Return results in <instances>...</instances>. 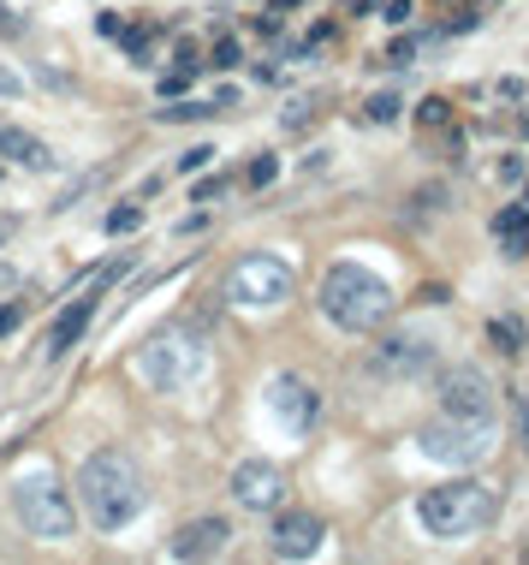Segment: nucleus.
Returning <instances> with one entry per match:
<instances>
[{
  "instance_id": "7",
  "label": "nucleus",
  "mask_w": 529,
  "mask_h": 565,
  "mask_svg": "<svg viewBox=\"0 0 529 565\" xmlns=\"http://www.w3.org/2000/svg\"><path fill=\"white\" fill-rule=\"evenodd\" d=\"M434 394H440V417H459V423H488L494 429L499 399H494V387H488V375H482V369H447Z\"/></svg>"
},
{
  "instance_id": "2",
  "label": "nucleus",
  "mask_w": 529,
  "mask_h": 565,
  "mask_svg": "<svg viewBox=\"0 0 529 565\" xmlns=\"http://www.w3.org/2000/svg\"><path fill=\"white\" fill-rule=\"evenodd\" d=\"M387 310H393V292H387V280H381L375 268L333 263L328 274H321V315H328L333 328H351V333L381 328Z\"/></svg>"
},
{
  "instance_id": "17",
  "label": "nucleus",
  "mask_w": 529,
  "mask_h": 565,
  "mask_svg": "<svg viewBox=\"0 0 529 565\" xmlns=\"http://www.w3.org/2000/svg\"><path fill=\"white\" fill-rule=\"evenodd\" d=\"M399 108H405V101L387 90V96H370V108H363V113H370L375 125H393V120H399Z\"/></svg>"
},
{
  "instance_id": "23",
  "label": "nucleus",
  "mask_w": 529,
  "mask_h": 565,
  "mask_svg": "<svg viewBox=\"0 0 529 565\" xmlns=\"http://www.w3.org/2000/svg\"><path fill=\"white\" fill-rule=\"evenodd\" d=\"M209 155H214L209 143H197V149H185V155H179V167H185V173H197V167H209Z\"/></svg>"
},
{
  "instance_id": "4",
  "label": "nucleus",
  "mask_w": 529,
  "mask_h": 565,
  "mask_svg": "<svg viewBox=\"0 0 529 565\" xmlns=\"http://www.w3.org/2000/svg\"><path fill=\"white\" fill-rule=\"evenodd\" d=\"M494 518V488L488 483H440L417 500V524L434 535V542H464Z\"/></svg>"
},
{
  "instance_id": "12",
  "label": "nucleus",
  "mask_w": 529,
  "mask_h": 565,
  "mask_svg": "<svg viewBox=\"0 0 529 565\" xmlns=\"http://www.w3.org/2000/svg\"><path fill=\"white\" fill-rule=\"evenodd\" d=\"M321 542H328V524L316 512H286L274 524V560H316Z\"/></svg>"
},
{
  "instance_id": "10",
  "label": "nucleus",
  "mask_w": 529,
  "mask_h": 565,
  "mask_svg": "<svg viewBox=\"0 0 529 565\" xmlns=\"http://www.w3.org/2000/svg\"><path fill=\"white\" fill-rule=\"evenodd\" d=\"M434 364V340L429 333H387V340L375 345V357H370V369L375 375H393V381H399V375H422Z\"/></svg>"
},
{
  "instance_id": "31",
  "label": "nucleus",
  "mask_w": 529,
  "mask_h": 565,
  "mask_svg": "<svg viewBox=\"0 0 529 565\" xmlns=\"http://www.w3.org/2000/svg\"><path fill=\"white\" fill-rule=\"evenodd\" d=\"M518 125H524V137H529V113H524V120H518Z\"/></svg>"
},
{
  "instance_id": "15",
  "label": "nucleus",
  "mask_w": 529,
  "mask_h": 565,
  "mask_svg": "<svg viewBox=\"0 0 529 565\" xmlns=\"http://www.w3.org/2000/svg\"><path fill=\"white\" fill-rule=\"evenodd\" d=\"M0 155H7V162H19V167H31V173H48L54 167L48 143L31 137V132H19V125H0Z\"/></svg>"
},
{
  "instance_id": "27",
  "label": "nucleus",
  "mask_w": 529,
  "mask_h": 565,
  "mask_svg": "<svg viewBox=\"0 0 529 565\" xmlns=\"http://www.w3.org/2000/svg\"><path fill=\"white\" fill-rule=\"evenodd\" d=\"M214 66H239V42H220V48H214Z\"/></svg>"
},
{
  "instance_id": "8",
  "label": "nucleus",
  "mask_w": 529,
  "mask_h": 565,
  "mask_svg": "<svg viewBox=\"0 0 529 565\" xmlns=\"http://www.w3.org/2000/svg\"><path fill=\"white\" fill-rule=\"evenodd\" d=\"M422 453L440 465H476L488 453V423H459V417H440L422 429Z\"/></svg>"
},
{
  "instance_id": "29",
  "label": "nucleus",
  "mask_w": 529,
  "mask_h": 565,
  "mask_svg": "<svg viewBox=\"0 0 529 565\" xmlns=\"http://www.w3.org/2000/svg\"><path fill=\"white\" fill-rule=\"evenodd\" d=\"M19 328V310H0V333H12Z\"/></svg>"
},
{
  "instance_id": "20",
  "label": "nucleus",
  "mask_w": 529,
  "mask_h": 565,
  "mask_svg": "<svg viewBox=\"0 0 529 565\" xmlns=\"http://www.w3.org/2000/svg\"><path fill=\"white\" fill-rule=\"evenodd\" d=\"M274 173H280V162H274V155H256V162H250V185H274Z\"/></svg>"
},
{
  "instance_id": "32",
  "label": "nucleus",
  "mask_w": 529,
  "mask_h": 565,
  "mask_svg": "<svg viewBox=\"0 0 529 565\" xmlns=\"http://www.w3.org/2000/svg\"><path fill=\"white\" fill-rule=\"evenodd\" d=\"M524 202H529V191H524Z\"/></svg>"
},
{
  "instance_id": "30",
  "label": "nucleus",
  "mask_w": 529,
  "mask_h": 565,
  "mask_svg": "<svg viewBox=\"0 0 529 565\" xmlns=\"http://www.w3.org/2000/svg\"><path fill=\"white\" fill-rule=\"evenodd\" d=\"M518 429H524V446H529V411H524V423H518Z\"/></svg>"
},
{
  "instance_id": "9",
  "label": "nucleus",
  "mask_w": 529,
  "mask_h": 565,
  "mask_svg": "<svg viewBox=\"0 0 529 565\" xmlns=\"http://www.w3.org/2000/svg\"><path fill=\"white\" fill-rule=\"evenodd\" d=\"M232 500H239L244 512H274V506L286 500V470L268 465V458H244V465L232 470Z\"/></svg>"
},
{
  "instance_id": "11",
  "label": "nucleus",
  "mask_w": 529,
  "mask_h": 565,
  "mask_svg": "<svg viewBox=\"0 0 529 565\" xmlns=\"http://www.w3.org/2000/svg\"><path fill=\"white\" fill-rule=\"evenodd\" d=\"M268 411H274V423H286L291 434H310V423H316V387L304 381V375H274V381H268Z\"/></svg>"
},
{
  "instance_id": "5",
  "label": "nucleus",
  "mask_w": 529,
  "mask_h": 565,
  "mask_svg": "<svg viewBox=\"0 0 529 565\" xmlns=\"http://www.w3.org/2000/svg\"><path fill=\"white\" fill-rule=\"evenodd\" d=\"M137 375L155 387V394H185L190 381L209 375V345L190 340V333H179V328H167L137 352Z\"/></svg>"
},
{
  "instance_id": "16",
  "label": "nucleus",
  "mask_w": 529,
  "mask_h": 565,
  "mask_svg": "<svg viewBox=\"0 0 529 565\" xmlns=\"http://www.w3.org/2000/svg\"><path fill=\"white\" fill-rule=\"evenodd\" d=\"M494 239L506 244V256L529 251V202H506V209L494 214Z\"/></svg>"
},
{
  "instance_id": "3",
  "label": "nucleus",
  "mask_w": 529,
  "mask_h": 565,
  "mask_svg": "<svg viewBox=\"0 0 529 565\" xmlns=\"http://www.w3.org/2000/svg\"><path fill=\"white\" fill-rule=\"evenodd\" d=\"M12 512H19V524L31 530L36 542H71V535H78V495H71L48 465L24 470L19 483H12Z\"/></svg>"
},
{
  "instance_id": "1",
  "label": "nucleus",
  "mask_w": 529,
  "mask_h": 565,
  "mask_svg": "<svg viewBox=\"0 0 529 565\" xmlns=\"http://www.w3.org/2000/svg\"><path fill=\"white\" fill-rule=\"evenodd\" d=\"M78 512L90 518L96 530H125L131 518L143 512V476L137 465H131L125 453H90L84 458V470H78Z\"/></svg>"
},
{
  "instance_id": "13",
  "label": "nucleus",
  "mask_w": 529,
  "mask_h": 565,
  "mask_svg": "<svg viewBox=\"0 0 529 565\" xmlns=\"http://www.w3.org/2000/svg\"><path fill=\"white\" fill-rule=\"evenodd\" d=\"M227 542H232L227 518H197V524H185L173 535V560H214V554H227Z\"/></svg>"
},
{
  "instance_id": "6",
  "label": "nucleus",
  "mask_w": 529,
  "mask_h": 565,
  "mask_svg": "<svg viewBox=\"0 0 529 565\" xmlns=\"http://www.w3.org/2000/svg\"><path fill=\"white\" fill-rule=\"evenodd\" d=\"M227 298L244 303V310H274V303L291 298V268L280 256H244V263L227 274Z\"/></svg>"
},
{
  "instance_id": "19",
  "label": "nucleus",
  "mask_w": 529,
  "mask_h": 565,
  "mask_svg": "<svg viewBox=\"0 0 529 565\" xmlns=\"http://www.w3.org/2000/svg\"><path fill=\"white\" fill-rule=\"evenodd\" d=\"M137 226H143V209H137V202H120V209L108 214V233H137Z\"/></svg>"
},
{
  "instance_id": "14",
  "label": "nucleus",
  "mask_w": 529,
  "mask_h": 565,
  "mask_svg": "<svg viewBox=\"0 0 529 565\" xmlns=\"http://www.w3.org/2000/svg\"><path fill=\"white\" fill-rule=\"evenodd\" d=\"M90 315H96V298H71L60 315H54V328H48V364L54 357H66L71 345L84 340V328H90Z\"/></svg>"
},
{
  "instance_id": "21",
  "label": "nucleus",
  "mask_w": 529,
  "mask_h": 565,
  "mask_svg": "<svg viewBox=\"0 0 529 565\" xmlns=\"http://www.w3.org/2000/svg\"><path fill=\"white\" fill-rule=\"evenodd\" d=\"M202 113H214V108H197V101H173V108H161V120H202Z\"/></svg>"
},
{
  "instance_id": "25",
  "label": "nucleus",
  "mask_w": 529,
  "mask_h": 565,
  "mask_svg": "<svg viewBox=\"0 0 529 565\" xmlns=\"http://www.w3.org/2000/svg\"><path fill=\"white\" fill-rule=\"evenodd\" d=\"M410 54H417V42H393V48H387V66H410Z\"/></svg>"
},
{
  "instance_id": "22",
  "label": "nucleus",
  "mask_w": 529,
  "mask_h": 565,
  "mask_svg": "<svg viewBox=\"0 0 529 565\" xmlns=\"http://www.w3.org/2000/svg\"><path fill=\"white\" fill-rule=\"evenodd\" d=\"M447 120H452V108H447L440 96H429V101H422V125H447Z\"/></svg>"
},
{
  "instance_id": "24",
  "label": "nucleus",
  "mask_w": 529,
  "mask_h": 565,
  "mask_svg": "<svg viewBox=\"0 0 529 565\" xmlns=\"http://www.w3.org/2000/svg\"><path fill=\"white\" fill-rule=\"evenodd\" d=\"M0 96H24V78L12 66H0Z\"/></svg>"
},
{
  "instance_id": "26",
  "label": "nucleus",
  "mask_w": 529,
  "mask_h": 565,
  "mask_svg": "<svg viewBox=\"0 0 529 565\" xmlns=\"http://www.w3.org/2000/svg\"><path fill=\"white\" fill-rule=\"evenodd\" d=\"M381 12H387V24H405V19H410V0H387Z\"/></svg>"
},
{
  "instance_id": "18",
  "label": "nucleus",
  "mask_w": 529,
  "mask_h": 565,
  "mask_svg": "<svg viewBox=\"0 0 529 565\" xmlns=\"http://www.w3.org/2000/svg\"><path fill=\"white\" fill-rule=\"evenodd\" d=\"M310 120H316V96L291 101V108L280 113V125H286V132H304V125H310Z\"/></svg>"
},
{
  "instance_id": "28",
  "label": "nucleus",
  "mask_w": 529,
  "mask_h": 565,
  "mask_svg": "<svg viewBox=\"0 0 529 565\" xmlns=\"http://www.w3.org/2000/svg\"><path fill=\"white\" fill-rule=\"evenodd\" d=\"M19 31H24V19H12V12L0 7V36H19Z\"/></svg>"
}]
</instances>
